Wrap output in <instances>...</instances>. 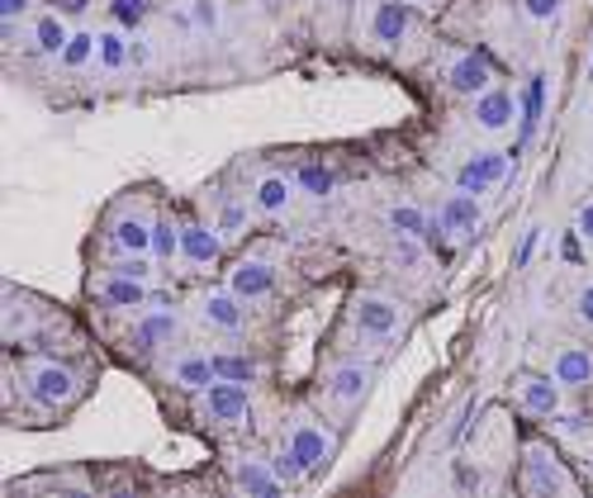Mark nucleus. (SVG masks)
<instances>
[{
  "mask_svg": "<svg viewBox=\"0 0 593 498\" xmlns=\"http://www.w3.org/2000/svg\"><path fill=\"white\" fill-rule=\"evenodd\" d=\"M24 389H29V399L38 409H67L82 385H76V375L62 361H38L34 357L24 365Z\"/></svg>",
  "mask_w": 593,
  "mask_h": 498,
  "instance_id": "nucleus-1",
  "label": "nucleus"
},
{
  "mask_svg": "<svg viewBox=\"0 0 593 498\" xmlns=\"http://www.w3.org/2000/svg\"><path fill=\"white\" fill-rule=\"evenodd\" d=\"M371 385H375V371L366 361H342L328 371L323 379V389H328V403L342 413H351V409H361L366 395H371Z\"/></svg>",
  "mask_w": 593,
  "mask_h": 498,
  "instance_id": "nucleus-2",
  "label": "nucleus"
},
{
  "mask_svg": "<svg viewBox=\"0 0 593 498\" xmlns=\"http://www.w3.org/2000/svg\"><path fill=\"white\" fill-rule=\"evenodd\" d=\"M285 447L295 451V461L305 465V475H319V470L333 461V437H328V427L319 418H295L285 432Z\"/></svg>",
  "mask_w": 593,
  "mask_h": 498,
  "instance_id": "nucleus-3",
  "label": "nucleus"
},
{
  "mask_svg": "<svg viewBox=\"0 0 593 498\" xmlns=\"http://www.w3.org/2000/svg\"><path fill=\"white\" fill-rule=\"evenodd\" d=\"M351 319H356V333L361 337H371V343H390V337L404 327V304H394V299H385V295H361L356 299V309H351Z\"/></svg>",
  "mask_w": 593,
  "mask_h": 498,
  "instance_id": "nucleus-4",
  "label": "nucleus"
},
{
  "mask_svg": "<svg viewBox=\"0 0 593 498\" xmlns=\"http://www.w3.org/2000/svg\"><path fill=\"white\" fill-rule=\"evenodd\" d=\"M247 389L252 385H233V379H214V385L205 389V413L214 418L223 427H247V418H252V399H247Z\"/></svg>",
  "mask_w": 593,
  "mask_h": 498,
  "instance_id": "nucleus-5",
  "label": "nucleus"
},
{
  "mask_svg": "<svg viewBox=\"0 0 593 498\" xmlns=\"http://www.w3.org/2000/svg\"><path fill=\"white\" fill-rule=\"evenodd\" d=\"M104 242L124 257H143V252L152 257V219L138 214V209H119L110 219V228H104Z\"/></svg>",
  "mask_w": 593,
  "mask_h": 498,
  "instance_id": "nucleus-6",
  "label": "nucleus"
},
{
  "mask_svg": "<svg viewBox=\"0 0 593 498\" xmlns=\"http://www.w3.org/2000/svg\"><path fill=\"white\" fill-rule=\"evenodd\" d=\"M157 309H148L138 319V327H134V351H143V357H152V351H162L171 337L181 333V319H176V309H171V299H162L157 295L152 299Z\"/></svg>",
  "mask_w": 593,
  "mask_h": 498,
  "instance_id": "nucleus-7",
  "label": "nucleus"
},
{
  "mask_svg": "<svg viewBox=\"0 0 593 498\" xmlns=\"http://www.w3.org/2000/svg\"><path fill=\"white\" fill-rule=\"evenodd\" d=\"M223 257V233L214 224H200V219H186L181 224V261H186L190 271H205L214 266Z\"/></svg>",
  "mask_w": 593,
  "mask_h": 498,
  "instance_id": "nucleus-8",
  "label": "nucleus"
},
{
  "mask_svg": "<svg viewBox=\"0 0 593 498\" xmlns=\"http://www.w3.org/2000/svg\"><path fill=\"white\" fill-rule=\"evenodd\" d=\"M522 489L527 494H565L570 489V480L560 475L556 456H551L546 447H522Z\"/></svg>",
  "mask_w": 593,
  "mask_h": 498,
  "instance_id": "nucleus-9",
  "label": "nucleus"
},
{
  "mask_svg": "<svg viewBox=\"0 0 593 498\" xmlns=\"http://www.w3.org/2000/svg\"><path fill=\"white\" fill-rule=\"evenodd\" d=\"M152 299H157V295L148 290V281H134V275L104 271L100 281H96V304H100V309H148Z\"/></svg>",
  "mask_w": 593,
  "mask_h": 498,
  "instance_id": "nucleus-10",
  "label": "nucleus"
},
{
  "mask_svg": "<svg viewBox=\"0 0 593 498\" xmlns=\"http://www.w3.org/2000/svg\"><path fill=\"white\" fill-rule=\"evenodd\" d=\"M247 299H237L228 285L223 290H205L200 299H195V309H200V319L209 323V327H219V333H243L247 327Z\"/></svg>",
  "mask_w": 593,
  "mask_h": 498,
  "instance_id": "nucleus-11",
  "label": "nucleus"
},
{
  "mask_svg": "<svg viewBox=\"0 0 593 498\" xmlns=\"http://www.w3.org/2000/svg\"><path fill=\"white\" fill-rule=\"evenodd\" d=\"M474 124L484 134H508L518 124V96L508 86H490L484 96H474Z\"/></svg>",
  "mask_w": 593,
  "mask_h": 498,
  "instance_id": "nucleus-12",
  "label": "nucleus"
},
{
  "mask_svg": "<svg viewBox=\"0 0 593 498\" xmlns=\"http://www.w3.org/2000/svg\"><path fill=\"white\" fill-rule=\"evenodd\" d=\"M228 290L237 299H247V304H257V299H271L275 295V266L261 257H247L237 261V266L228 271Z\"/></svg>",
  "mask_w": 593,
  "mask_h": 498,
  "instance_id": "nucleus-13",
  "label": "nucleus"
},
{
  "mask_svg": "<svg viewBox=\"0 0 593 498\" xmlns=\"http://www.w3.org/2000/svg\"><path fill=\"white\" fill-rule=\"evenodd\" d=\"M446 86L456 90V96H484V90L494 86V72H490V62L480 58V52H460V58L446 62Z\"/></svg>",
  "mask_w": 593,
  "mask_h": 498,
  "instance_id": "nucleus-14",
  "label": "nucleus"
},
{
  "mask_svg": "<svg viewBox=\"0 0 593 498\" xmlns=\"http://www.w3.org/2000/svg\"><path fill=\"white\" fill-rule=\"evenodd\" d=\"M546 90H551V76L546 72H532L522 86V100H518V138L532 142L536 128L546 120Z\"/></svg>",
  "mask_w": 593,
  "mask_h": 498,
  "instance_id": "nucleus-15",
  "label": "nucleus"
},
{
  "mask_svg": "<svg viewBox=\"0 0 593 498\" xmlns=\"http://www.w3.org/2000/svg\"><path fill=\"white\" fill-rule=\"evenodd\" d=\"M551 375L560 379V389H589V385H593V351H589V347H579V343L556 347Z\"/></svg>",
  "mask_w": 593,
  "mask_h": 498,
  "instance_id": "nucleus-16",
  "label": "nucleus"
},
{
  "mask_svg": "<svg viewBox=\"0 0 593 498\" xmlns=\"http://www.w3.org/2000/svg\"><path fill=\"white\" fill-rule=\"evenodd\" d=\"M518 403L532 418H556L560 413V379L556 375H522L518 379Z\"/></svg>",
  "mask_w": 593,
  "mask_h": 498,
  "instance_id": "nucleus-17",
  "label": "nucleus"
},
{
  "mask_svg": "<svg viewBox=\"0 0 593 498\" xmlns=\"http://www.w3.org/2000/svg\"><path fill=\"white\" fill-rule=\"evenodd\" d=\"M67 38H72L67 15H58V10L34 15V24H29V52H34V58H62Z\"/></svg>",
  "mask_w": 593,
  "mask_h": 498,
  "instance_id": "nucleus-18",
  "label": "nucleus"
},
{
  "mask_svg": "<svg viewBox=\"0 0 593 498\" xmlns=\"http://www.w3.org/2000/svg\"><path fill=\"white\" fill-rule=\"evenodd\" d=\"M437 224L446 238H470L474 228H480V200L466 190H456V195H446L442 209H437Z\"/></svg>",
  "mask_w": 593,
  "mask_h": 498,
  "instance_id": "nucleus-19",
  "label": "nucleus"
},
{
  "mask_svg": "<svg viewBox=\"0 0 593 498\" xmlns=\"http://www.w3.org/2000/svg\"><path fill=\"white\" fill-rule=\"evenodd\" d=\"M233 489L257 494V498H271V494H281L285 484H281V475L271 470V456H267V461H261V456H243V461L233 465Z\"/></svg>",
  "mask_w": 593,
  "mask_h": 498,
  "instance_id": "nucleus-20",
  "label": "nucleus"
},
{
  "mask_svg": "<svg viewBox=\"0 0 593 498\" xmlns=\"http://www.w3.org/2000/svg\"><path fill=\"white\" fill-rule=\"evenodd\" d=\"M371 38L380 48H399L408 38V0H380L371 10Z\"/></svg>",
  "mask_w": 593,
  "mask_h": 498,
  "instance_id": "nucleus-21",
  "label": "nucleus"
},
{
  "mask_svg": "<svg viewBox=\"0 0 593 498\" xmlns=\"http://www.w3.org/2000/svg\"><path fill=\"white\" fill-rule=\"evenodd\" d=\"M214 379H219L214 357H205V351H186V357H176V365H171V385L186 389V395H205Z\"/></svg>",
  "mask_w": 593,
  "mask_h": 498,
  "instance_id": "nucleus-22",
  "label": "nucleus"
},
{
  "mask_svg": "<svg viewBox=\"0 0 593 498\" xmlns=\"http://www.w3.org/2000/svg\"><path fill=\"white\" fill-rule=\"evenodd\" d=\"M385 219H390V228H394V233H404V238H418V242L442 238V224H437V219H428L418 204H394Z\"/></svg>",
  "mask_w": 593,
  "mask_h": 498,
  "instance_id": "nucleus-23",
  "label": "nucleus"
},
{
  "mask_svg": "<svg viewBox=\"0 0 593 498\" xmlns=\"http://www.w3.org/2000/svg\"><path fill=\"white\" fill-rule=\"evenodd\" d=\"M289 200H295V195H289V180L275 176V172L261 176L252 186V209H261V214H285Z\"/></svg>",
  "mask_w": 593,
  "mask_h": 498,
  "instance_id": "nucleus-24",
  "label": "nucleus"
},
{
  "mask_svg": "<svg viewBox=\"0 0 593 498\" xmlns=\"http://www.w3.org/2000/svg\"><path fill=\"white\" fill-rule=\"evenodd\" d=\"M214 375L233 379V385H257L261 365H257V357H247V351H214Z\"/></svg>",
  "mask_w": 593,
  "mask_h": 498,
  "instance_id": "nucleus-25",
  "label": "nucleus"
},
{
  "mask_svg": "<svg viewBox=\"0 0 593 498\" xmlns=\"http://www.w3.org/2000/svg\"><path fill=\"white\" fill-rule=\"evenodd\" d=\"M100 58V34H90V29H72V38H67V48H62V67L67 72H82V67H90V62Z\"/></svg>",
  "mask_w": 593,
  "mask_h": 498,
  "instance_id": "nucleus-26",
  "label": "nucleus"
},
{
  "mask_svg": "<svg viewBox=\"0 0 593 498\" xmlns=\"http://www.w3.org/2000/svg\"><path fill=\"white\" fill-rule=\"evenodd\" d=\"M295 186H299V195H309V200H328L333 186H337V176L328 172L323 162H299L295 166Z\"/></svg>",
  "mask_w": 593,
  "mask_h": 498,
  "instance_id": "nucleus-27",
  "label": "nucleus"
},
{
  "mask_svg": "<svg viewBox=\"0 0 593 498\" xmlns=\"http://www.w3.org/2000/svg\"><path fill=\"white\" fill-rule=\"evenodd\" d=\"M96 62L104 72H124L128 62H134V43L124 38V29H104L100 34V58Z\"/></svg>",
  "mask_w": 593,
  "mask_h": 498,
  "instance_id": "nucleus-28",
  "label": "nucleus"
},
{
  "mask_svg": "<svg viewBox=\"0 0 593 498\" xmlns=\"http://www.w3.org/2000/svg\"><path fill=\"white\" fill-rule=\"evenodd\" d=\"M176 24L214 34L219 24H223V10H219V0H186V10H176Z\"/></svg>",
  "mask_w": 593,
  "mask_h": 498,
  "instance_id": "nucleus-29",
  "label": "nucleus"
},
{
  "mask_svg": "<svg viewBox=\"0 0 593 498\" xmlns=\"http://www.w3.org/2000/svg\"><path fill=\"white\" fill-rule=\"evenodd\" d=\"M152 257L157 261H176L181 257V224L166 214L152 219Z\"/></svg>",
  "mask_w": 593,
  "mask_h": 498,
  "instance_id": "nucleus-30",
  "label": "nucleus"
},
{
  "mask_svg": "<svg viewBox=\"0 0 593 498\" xmlns=\"http://www.w3.org/2000/svg\"><path fill=\"white\" fill-rule=\"evenodd\" d=\"M470 166L480 172L490 186H504V180L512 176V157L508 152H494V148H484V152H470Z\"/></svg>",
  "mask_w": 593,
  "mask_h": 498,
  "instance_id": "nucleus-31",
  "label": "nucleus"
},
{
  "mask_svg": "<svg viewBox=\"0 0 593 498\" xmlns=\"http://www.w3.org/2000/svg\"><path fill=\"white\" fill-rule=\"evenodd\" d=\"M247 224H252V209H247L243 200H228V204H219V219H214V228L223 233V242L228 238H243Z\"/></svg>",
  "mask_w": 593,
  "mask_h": 498,
  "instance_id": "nucleus-32",
  "label": "nucleus"
},
{
  "mask_svg": "<svg viewBox=\"0 0 593 498\" xmlns=\"http://www.w3.org/2000/svg\"><path fill=\"white\" fill-rule=\"evenodd\" d=\"M152 261H157V257H148V252H143V257H124V252H114L110 271H114V275H134V281H148V275H152Z\"/></svg>",
  "mask_w": 593,
  "mask_h": 498,
  "instance_id": "nucleus-33",
  "label": "nucleus"
},
{
  "mask_svg": "<svg viewBox=\"0 0 593 498\" xmlns=\"http://www.w3.org/2000/svg\"><path fill=\"white\" fill-rule=\"evenodd\" d=\"M110 10L119 20V29H138L143 15H148V0H110Z\"/></svg>",
  "mask_w": 593,
  "mask_h": 498,
  "instance_id": "nucleus-34",
  "label": "nucleus"
},
{
  "mask_svg": "<svg viewBox=\"0 0 593 498\" xmlns=\"http://www.w3.org/2000/svg\"><path fill=\"white\" fill-rule=\"evenodd\" d=\"M271 470L281 475V484H299V480H305V465L295 461V451H289V447L271 451Z\"/></svg>",
  "mask_w": 593,
  "mask_h": 498,
  "instance_id": "nucleus-35",
  "label": "nucleus"
},
{
  "mask_svg": "<svg viewBox=\"0 0 593 498\" xmlns=\"http://www.w3.org/2000/svg\"><path fill=\"white\" fill-rule=\"evenodd\" d=\"M456 190H466V195H474V200H480V195H490L494 186H490V180H484V176L466 162V166H456Z\"/></svg>",
  "mask_w": 593,
  "mask_h": 498,
  "instance_id": "nucleus-36",
  "label": "nucleus"
},
{
  "mask_svg": "<svg viewBox=\"0 0 593 498\" xmlns=\"http://www.w3.org/2000/svg\"><path fill=\"white\" fill-rule=\"evenodd\" d=\"M38 15V0H0V24H20Z\"/></svg>",
  "mask_w": 593,
  "mask_h": 498,
  "instance_id": "nucleus-37",
  "label": "nucleus"
},
{
  "mask_svg": "<svg viewBox=\"0 0 593 498\" xmlns=\"http://www.w3.org/2000/svg\"><path fill=\"white\" fill-rule=\"evenodd\" d=\"M560 5H565V0H522V15L536 20V24H551L560 15Z\"/></svg>",
  "mask_w": 593,
  "mask_h": 498,
  "instance_id": "nucleus-38",
  "label": "nucleus"
},
{
  "mask_svg": "<svg viewBox=\"0 0 593 498\" xmlns=\"http://www.w3.org/2000/svg\"><path fill=\"white\" fill-rule=\"evenodd\" d=\"M575 319L593 327V285H584V290L575 295Z\"/></svg>",
  "mask_w": 593,
  "mask_h": 498,
  "instance_id": "nucleus-39",
  "label": "nucleus"
},
{
  "mask_svg": "<svg viewBox=\"0 0 593 498\" xmlns=\"http://www.w3.org/2000/svg\"><path fill=\"white\" fill-rule=\"evenodd\" d=\"M560 257H565V261H579V257H584V238H579V228L560 238Z\"/></svg>",
  "mask_w": 593,
  "mask_h": 498,
  "instance_id": "nucleus-40",
  "label": "nucleus"
},
{
  "mask_svg": "<svg viewBox=\"0 0 593 498\" xmlns=\"http://www.w3.org/2000/svg\"><path fill=\"white\" fill-rule=\"evenodd\" d=\"M575 228H579V238H584V242H593V200H589L584 209H579V219H575Z\"/></svg>",
  "mask_w": 593,
  "mask_h": 498,
  "instance_id": "nucleus-41",
  "label": "nucleus"
},
{
  "mask_svg": "<svg viewBox=\"0 0 593 498\" xmlns=\"http://www.w3.org/2000/svg\"><path fill=\"white\" fill-rule=\"evenodd\" d=\"M560 418V432H570V437H579V432L589 427V418L584 413H556Z\"/></svg>",
  "mask_w": 593,
  "mask_h": 498,
  "instance_id": "nucleus-42",
  "label": "nucleus"
},
{
  "mask_svg": "<svg viewBox=\"0 0 593 498\" xmlns=\"http://www.w3.org/2000/svg\"><path fill=\"white\" fill-rule=\"evenodd\" d=\"M536 242H542V228H527V233H522V247H518V266L536 252Z\"/></svg>",
  "mask_w": 593,
  "mask_h": 498,
  "instance_id": "nucleus-43",
  "label": "nucleus"
},
{
  "mask_svg": "<svg viewBox=\"0 0 593 498\" xmlns=\"http://www.w3.org/2000/svg\"><path fill=\"white\" fill-rule=\"evenodd\" d=\"M90 10V0H58V15H67V20H82Z\"/></svg>",
  "mask_w": 593,
  "mask_h": 498,
  "instance_id": "nucleus-44",
  "label": "nucleus"
},
{
  "mask_svg": "<svg viewBox=\"0 0 593 498\" xmlns=\"http://www.w3.org/2000/svg\"><path fill=\"white\" fill-rule=\"evenodd\" d=\"M452 480L460 484V489H474V484H480V475H474V470H470L466 461H456V470H452Z\"/></svg>",
  "mask_w": 593,
  "mask_h": 498,
  "instance_id": "nucleus-45",
  "label": "nucleus"
},
{
  "mask_svg": "<svg viewBox=\"0 0 593 498\" xmlns=\"http://www.w3.org/2000/svg\"><path fill=\"white\" fill-rule=\"evenodd\" d=\"M589 76H593V67H589Z\"/></svg>",
  "mask_w": 593,
  "mask_h": 498,
  "instance_id": "nucleus-46",
  "label": "nucleus"
}]
</instances>
